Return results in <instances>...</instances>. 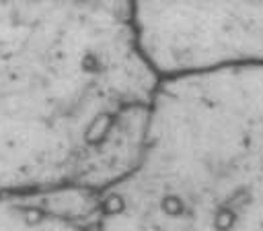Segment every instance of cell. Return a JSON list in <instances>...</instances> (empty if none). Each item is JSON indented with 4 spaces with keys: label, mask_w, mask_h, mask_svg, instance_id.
<instances>
[{
    "label": "cell",
    "mask_w": 263,
    "mask_h": 231,
    "mask_svg": "<svg viewBox=\"0 0 263 231\" xmlns=\"http://www.w3.org/2000/svg\"><path fill=\"white\" fill-rule=\"evenodd\" d=\"M159 82L132 2H0V198L128 174Z\"/></svg>",
    "instance_id": "1"
},
{
    "label": "cell",
    "mask_w": 263,
    "mask_h": 231,
    "mask_svg": "<svg viewBox=\"0 0 263 231\" xmlns=\"http://www.w3.org/2000/svg\"><path fill=\"white\" fill-rule=\"evenodd\" d=\"M0 231H263V66L161 80L128 174L0 198Z\"/></svg>",
    "instance_id": "2"
},
{
    "label": "cell",
    "mask_w": 263,
    "mask_h": 231,
    "mask_svg": "<svg viewBox=\"0 0 263 231\" xmlns=\"http://www.w3.org/2000/svg\"><path fill=\"white\" fill-rule=\"evenodd\" d=\"M132 27L161 80L263 66V2H132Z\"/></svg>",
    "instance_id": "3"
}]
</instances>
